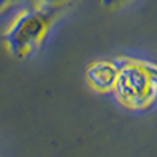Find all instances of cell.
Listing matches in <instances>:
<instances>
[{
	"label": "cell",
	"mask_w": 157,
	"mask_h": 157,
	"mask_svg": "<svg viewBox=\"0 0 157 157\" xmlns=\"http://www.w3.org/2000/svg\"><path fill=\"white\" fill-rule=\"evenodd\" d=\"M116 64L113 91L116 99L127 107L143 109L157 98V66L141 61L123 60Z\"/></svg>",
	"instance_id": "6da1fadb"
},
{
	"label": "cell",
	"mask_w": 157,
	"mask_h": 157,
	"mask_svg": "<svg viewBox=\"0 0 157 157\" xmlns=\"http://www.w3.org/2000/svg\"><path fill=\"white\" fill-rule=\"evenodd\" d=\"M16 2H19V0H0V11H2L3 8H6L8 5L16 3Z\"/></svg>",
	"instance_id": "5b68a950"
},
{
	"label": "cell",
	"mask_w": 157,
	"mask_h": 157,
	"mask_svg": "<svg viewBox=\"0 0 157 157\" xmlns=\"http://www.w3.org/2000/svg\"><path fill=\"white\" fill-rule=\"evenodd\" d=\"M43 3H46V5H55V6H58L60 3H63V2H66V0H41Z\"/></svg>",
	"instance_id": "8992f818"
},
{
	"label": "cell",
	"mask_w": 157,
	"mask_h": 157,
	"mask_svg": "<svg viewBox=\"0 0 157 157\" xmlns=\"http://www.w3.org/2000/svg\"><path fill=\"white\" fill-rule=\"evenodd\" d=\"M57 13L58 6L46 3H43V6H33L22 11L5 36L11 54L16 57H27L36 50Z\"/></svg>",
	"instance_id": "7a4b0ae2"
},
{
	"label": "cell",
	"mask_w": 157,
	"mask_h": 157,
	"mask_svg": "<svg viewBox=\"0 0 157 157\" xmlns=\"http://www.w3.org/2000/svg\"><path fill=\"white\" fill-rule=\"evenodd\" d=\"M124 2H127V0H102V3L105 5V6H110V8L118 6V5H121Z\"/></svg>",
	"instance_id": "277c9868"
},
{
	"label": "cell",
	"mask_w": 157,
	"mask_h": 157,
	"mask_svg": "<svg viewBox=\"0 0 157 157\" xmlns=\"http://www.w3.org/2000/svg\"><path fill=\"white\" fill-rule=\"evenodd\" d=\"M90 83L98 90H110L116 77V64L113 61H99L86 71Z\"/></svg>",
	"instance_id": "3957f363"
}]
</instances>
